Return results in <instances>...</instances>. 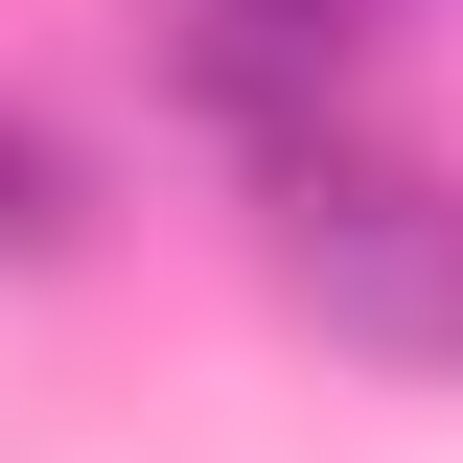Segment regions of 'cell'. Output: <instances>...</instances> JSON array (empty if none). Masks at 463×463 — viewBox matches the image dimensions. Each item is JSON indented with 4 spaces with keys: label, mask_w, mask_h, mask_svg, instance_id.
Segmentation results:
<instances>
[{
    "label": "cell",
    "mask_w": 463,
    "mask_h": 463,
    "mask_svg": "<svg viewBox=\"0 0 463 463\" xmlns=\"http://www.w3.org/2000/svg\"><path fill=\"white\" fill-rule=\"evenodd\" d=\"M70 232H93V163H70L47 116L0 93V255H70Z\"/></svg>",
    "instance_id": "cell-2"
},
{
    "label": "cell",
    "mask_w": 463,
    "mask_h": 463,
    "mask_svg": "<svg viewBox=\"0 0 463 463\" xmlns=\"http://www.w3.org/2000/svg\"><path fill=\"white\" fill-rule=\"evenodd\" d=\"M255 209H279V301L347 347V371H463V185L440 163L325 139V163H279Z\"/></svg>",
    "instance_id": "cell-1"
}]
</instances>
